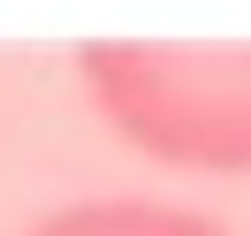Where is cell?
<instances>
[{
    "label": "cell",
    "mask_w": 251,
    "mask_h": 236,
    "mask_svg": "<svg viewBox=\"0 0 251 236\" xmlns=\"http://www.w3.org/2000/svg\"><path fill=\"white\" fill-rule=\"evenodd\" d=\"M23 236H228V229L168 198H84V206L31 221Z\"/></svg>",
    "instance_id": "2"
},
{
    "label": "cell",
    "mask_w": 251,
    "mask_h": 236,
    "mask_svg": "<svg viewBox=\"0 0 251 236\" xmlns=\"http://www.w3.org/2000/svg\"><path fill=\"white\" fill-rule=\"evenodd\" d=\"M76 84L92 92L99 122L145 160L251 175V46L92 38L76 46Z\"/></svg>",
    "instance_id": "1"
}]
</instances>
